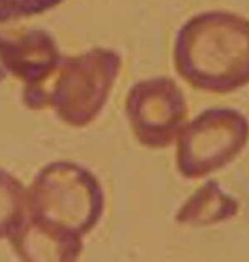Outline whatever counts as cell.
<instances>
[{
	"label": "cell",
	"mask_w": 249,
	"mask_h": 262,
	"mask_svg": "<svg viewBox=\"0 0 249 262\" xmlns=\"http://www.w3.org/2000/svg\"><path fill=\"white\" fill-rule=\"evenodd\" d=\"M239 210L236 198L222 190L219 183L210 180L190 196L177 212L179 224L202 227L228 222Z\"/></svg>",
	"instance_id": "6"
},
{
	"label": "cell",
	"mask_w": 249,
	"mask_h": 262,
	"mask_svg": "<svg viewBox=\"0 0 249 262\" xmlns=\"http://www.w3.org/2000/svg\"><path fill=\"white\" fill-rule=\"evenodd\" d=\"M248 140L249 122L239 111H202L180 132L177 170L187 180L201 179L234 161Z\"/></svg>",
	"instance_id": "3"
},
{
	"label": "cell",
	"mask_w": 249,
	"mask_h": 262,
	"mask_svg": "<svg viewBox=\"0 0 249 262\" xmlns=\"http://www.w3.org/2000/svg\"><path fill=\"white\" fill-rule=\"evenodd\" d=\"M0 58L12 73L35 83L51 71L57 61V54L50 41L0 42Z\"/></svg>",
	"instance_id": "7"
},
{
	"label": "cell",
	"mask_w": 249,
	"mask_h": 262,
	"mask_svg": "<svg viewBox=\"0 0 249 262\" xmlns=\"http://www.w3.org/2000/svg\"><path fill=\"white\" fill-rule=\"evenodd\" d=\"M174 66L192 87L213 94L249 83V20L227 11L199 14L180 29Z\"/></svg>",
	"instance_id": "2"
},
{
	"label": "cell",
	"mask_w": 249,
	"mask_h": 262,
	"mask_svg": "<svg viewBox=\"0 0 249 262\" xmlns=\"http://www.w3.org/2000/svg\"><path fill=\"white\" fill-rule=\"evenodd\" d=\"M125 110L134 138L152 149L170 146L179 136L188 114L183 92L167 77L134 84L128 93Z\"/></svg>",
	"instance_id": "5"
},
{
	"label": "cell",
	"mask_w": 249,
	"mask_h": 262,
	"mask_svg": "<svg viewBox=\"0 0 249 262\" xmlns=\"http://www.w3.org/2000/svg\"><path fill=\"white\" fill-rule=\"evenodd\" d=\"M121 64L117 52L102 48L66 59L65 69L46 103H52L66 124L86 127L105 105Z\"/></svg>",
	"instance_id": "4"
},
{
	"label": "cell",
	"mask_w": 249,
	"mask_h": 262,
	"mask_svg": "<svg viewBox=\"0 0 249 262\" xmlns=\"http://www.w3.org/2000/svg\"><path fill=\"white\" fill-rule=\"evenodd\" d=\"M65 0H0V24L43 14Z\"/></svg>",
	"instance_id": "9"
},
{
	"label": "cell",
	"mask_w": 249,
	"mask_h": 262,
	"mask_svg": "<svg viewBox=\"0 0 249 262\" xmlns=\"http://www.w3.org/2000/svg\"><path fill=\"white\" fill-rule=\"evenodd\" d=\"M28 190L9 172L0 170V240L20 227L26 215Z\"/></svg>",
	"instance_id": "8"
},
{
	"label": "cell",
	"mask_w": 249,
	"mask_h": 262,
	"mask_svg": "<svg viewBox=\"0 0 249 262\" xmlns=\"http://www.w3.org/2000/svg\"><path fill=\"white\" fill-rule=\"evenodd\" d=\"M104 193L86 168L56 162L42 169L28 190L26 215L9 239L28 261H74L83 238L100 222Z\"/></svg>",
	"instance_id": "1"
}]
</instances>
